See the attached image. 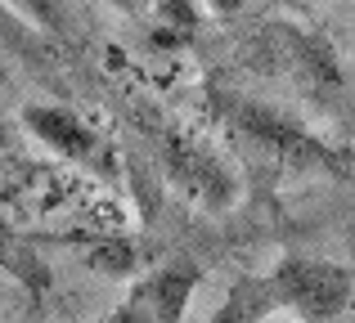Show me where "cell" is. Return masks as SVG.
<instances>
[{
  "label": "cell",
  "mask_w": 355,
  "mask_h": 323,
  "mask_svg": "<svg viewBox=\"0 0 355 323\" xmlns=\"http://www.w3.org/2000/svg\"><path fill=\"white\" fill-rule=\"evenodd\" d=\"M261 288L270 306L302 323H333L355 306V274L324 256H284Z\"/></svg>",
  "instance_id": "6da1fadb"
},
{
  "label": "cell",
  "mask_w": 355,
  "mask_h": 323,
  "mask_svg": "<svg viewBox=\"0 0 355 323\" xmlns=\"http://www.w3.org/2000/svg\"><path fill=\"white\" fill-rule=\"evenodd\" d=\"M234 122H239L243 135H252L261 149L275 153V158L288 162V166H324V171L338 166V158L329 153V144H324L320 135L306 131L302 122H293L288 113H279V108H270V104L243 99V104H234Z\"/></svg>",
  "instance_id": "7a4b0ae2"
},
{
  "label": "cell",
  "mask_w": 355,
  "mask_h": 323,
  "mask_svg": "<svg viewBox=\"0 0 355 323\" xmlns=\"http://www.w3.org/2000/svg\"><path fill=\"white\" fill-rule=\"evenodd\" d=\"M193 288H198V270H193V265H184V261L166 265V270L148 274V279L130 292L113 323H180Z\"/></svg>",
  "instance_id": "3957f363"
},
{
  "label": "cell",
  "mask_w": 355,
  "mask_h": 323,
  "mask_svg": "<svg viewBox=\"0 0 355 323\" xmlns=\"http://www.w3.org/2000/svg\"><path fill=\"white\" fill-rule=\"evenodd\" d=\"M23 131L63 162H95V153H99L95 126H86V117L63 108V104H27Z\"/></svg>",
  "instance_id": "277c9868"
},
{
  "label": "cell",
  "mask_w": 355,
  "mask_h": 323,
  "mask_svg": "<svg viewBox=\"0 0 355 323\" xmlns=\"http://www.w3.org/2000/svg\"><path fill=\"white\" fill-rule=\"evenodd\" d=\"M0 54L23 59V63H41L45 54V32L27 23L9 0H0Z\"/></svg>",
  "instance_id": "5b68a950"
},
{
  "label": "cell",
  "mask_w": 355,
  "mask_h": 323,
  "mask_svg": "<svg viewBox=\"0 0 355 323\" xmlns=\"http://www.w3.org/2000/svg\"><path fill=\"white\" fill-rule=\"evenodd\" d=\"M9 5H14L32 27H41L45 36H68V27H72L68 0H9Z\"/></svg>",
  "instance_id": "8992f818"
},
{
  "label": "cell",
  "mask_w": 355,
  "mask_h": 323,
  "mask_svg": "<svg viewBox=\"0 0 355 323\" xmlns=\"http://www.w3.org/2000/svg\"><path fill=\"white\" fill-rule=\"evenodd\" d=\"M0 270H9V274H14V279H23V283H36V288H41V283H45L41 265H36L32 256H27L23 247H18L14 238L5 234V229H0Z\"/></svg>",
  "instance_id": "52a82bcc"
},
{
  "label": "cell",
  "mask_w": 355,
  "mask_h": 323,
  "mask_svg": "<svg viewBox=\"0 0 355 323\" xmlns=\"http://www.w3.org/2000/svg\"><path fill=\"white\" fill-rule=\"evenodd\" d=\"M252 297H257V288H234L216 310H211V319H207V323H257V319H261V310L252 306Z\"/></svg>",
  "instance_id": "ba28073f"
},
{
  "label": "cell",
  "mask_w": 355,
  "mask_h": 323,
  "mask_svg": "<svg viewBox=\"0 0 355 323\" xmlns=\"http://www.w3.org/2000/svg\"><path fill=\"white\" fill-rule=\"evenodd\" d=\"M157 18L166 27H175V32H193L202 9H198V0H157Z\"/></svg>",
  "instance_id": "9c48e42d"
},
{
  "label": "cell",
  "mask_w": 355,
  "mask_h": 323,
  "mask_svg": "<svg viewBox=\"0 0 355 323\" xmlns=\"http://www.w3.org/2000/svg\"><path fill=\"white\" fill-rule=\"evenodd\" d=\"M202 5H207V9H211L216 18H239L243 9L252 5V0H202Z\"/></svg>",
  "instance_id": "30bf717a"
},
{
  "label": "cell",
  "mask_w": 355,
  "mask_h": 323,
  "mask_svg": "<svg viewBox=\"0 0 355 323\" xmlns=\"http://www.w3.org/2000/svg\"><path fill=\"white\" fill-rule=\"evenodd\" d=\"M113 9H121V14H130V9H139V0H108Z\"/></svg>",
  "instance_id": "8fae6325"
},
{
  "label": "cell",
  "mask_w": 355,
  "mask_h": 323,
  "mask_svg": "<svg viewBox=\"0 0 355 323\" xmlns=\"http://www.w3.org/2000/svg\"><path fill=\"white\" fill-rule=\"evenodd\" d=\"M9 149V126H5V117H0V153Z\"/></svg>",
  "instance_id": "7c38bea8"
},
{
  "label": "cell",
  "mask_w": 355,
  "mask_h": 323,
  "mask_svg": "<svg viewBox=\"0 0 355 323\" xmlns=\"http://www.w3.org/2000/svg\"><path fill=\"white\" fill-rule=\"evenodd\" d=\"M5 198H9V180H5V171H0V207H5Z\"/></svg>",
  "instance_id": "4fadbf2b"
},
{
  "label": "cell",
  "mask_w": 355,
  "mask_h": 323,
  "mask_svg": "<svg viewBox=\"0 0 355 323\" xmlns=\"http://www.w3.org/2000/svg\"><path fill=\"white\" fill-rule=\"evenodd\" d=\"M257 323H288V319H279V315H261Z\"/></svg>",
  "instance_id": "5bb4252c"
}]
</instances>
